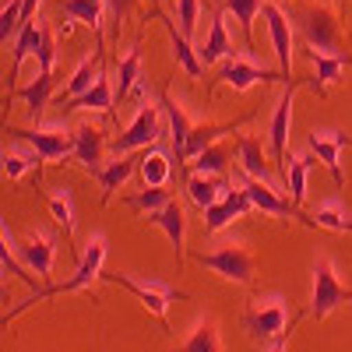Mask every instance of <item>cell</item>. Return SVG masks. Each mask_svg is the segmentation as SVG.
<instances>
[{"instance_id":"43","label":"cell","mask_w":352,"mask_h":352,"mask_svg":"<svg viewBox=\"0 0 352 352\" xmlns=\"http://www.w3.org/2000/svg\"><path fill=\"white\" fill-rule=\"evenodd\" d=\"M43 155H8L4 152V173H8V180H18L21 173H28L32 166H39Z\"/></svg>"},{"instance_id":"16","label":"cell","mask_w":352,"mask_h":352,"mask_svg":"<svg viewBox=\"0 0 352 352\" xmlns=\"http://www.w3.org/2000/svg\"><path fill=\"white\" fill-rule=\"evenodd\" d=\"M307 56H310V64H314V78H310V88L317 96H324L328 92V85H338L342 81V74H345V67H352V53H338V56H331V53H317V50H307Z\"/></svg>"},{"instance_id":"25","label":"cell","mask_w":352,"mask_h":352,"mask_svg":"<svg viewBox=\"0 0 352 352\" xmlns=\"http://www.w3.org/2000/svg\"><path fill=\"white\" fill-rule=\"evenodd\" d=\"M113 106H116V85L106 78V74H99V81L88 88L85 96H78V99H67L64 102V113H71V109H99V113H113Z\"/></svg>"},{"instance_id":"30","label":"cell","mask_w":352,"mask_h":352,"mask_svg":"<svg viewBox=\"0 0 352 352\" xmlns=\"http://www.w3.org/2000/svg\"><path fill=\"white\" fill-rule=\"evenodd\" d=\"M236 159H240V169L250 180H268V155H264L257 138H247V134L236 138Z\"/></svg>"},{"instance_id":"27","label":"cell","mask_w":352,"mask_h":352,"mask_svg":"<svg viewBox=\"0 0 352 352\" xmlns=\"http://www.w3.org/2000/svg\"><path fill=\"white\" fill-rule=\"evenodd\" d=\"M56 11H60L64 18H71V21H81V25H88L96 36H102V14H106V0H60V4H56Z\"/></svg>"},{"instance_id":"14","label":"cell","mask_w":352,"mask_h":352,"mask_svg":"<svg viewBox=\"0 0 352 352\" xmlns=\"http://www.w3.org/2000/svg\"><path fill=\"white\" fill-rule=\"evenodd\" d=\"M250 208H254V201L247 197V190H243V187H229L226 197L204 212V229H208V232H219V229H226L232 219L247 215Z\"/></svg>"},{"instance_id":"37","label":"cell","mask_w":352,"mask_h":352,"mask_svg":"<svg viewBox=\"0 0 352 352\" xmlns=\"http://www.w3.org/2000/svg\"><path fill=\"white\" fill-rule=\"evenodd\" d=\"M229 166V144H208L197 159H190V173H226Z\"/></svg>"},{"instance_id":"6","label":"cell","mask_w":352,"mask_h":352,"mask_svg":"<svg viewBox=\"0 0 352 352\" xmlns=\"http://www.w3.org/2000/svg\"><path fill=\"white\" fill-rule=\"evenodd\" d=\"M352 300V289L338 282L335 275V264L328 257H320L314 264V296H310V317L317 320H324L331 310H338L342 303Z\"/></svg>"},{"instance_id":"44","label":"cell","mask_w":352,"mask_h":352,"mask_svg":"<svg viewBox=\"0 0 352 352\" xmlns=\"http://www.w3.org/2000/svg\"><path fill=\"white\" fill-rule=\"evenodd\" d=\"M131 8H134V0H106V14H109V25H113V36H120V25L131 14Z\"/></svg>"},{"instance_id":"32","label":"cell","mask_w":352,"mask_h":352,"mask_svg":"<svg viewBox=\"0 0 352 352\" xmlns=\"http://www.w3.org/2000/svg\"><path fill=\"white\" fill-rule=\"evenodd\" d=\"M173 352H222V345H219V324H215V317H212V314H204V317L197 320V328L190 331L187 345L173 349Z\"/></svg>"},{"instance_id":"17","label":"cell","mask_w":352,"mask_h":352,"mask_svg":"<svg viewBox=\"0 0 352 352\" xmlns=\"http://www.w3.org/2000/svg\"><path fill=\"white\" fill-rule=\"evenodd\" d=\"M102 152H106V141H102V131L92 127V124H81L74 131V152H71V162L85 166L88 173H99L102 169Z\"/></svg>"},{"instance_id":"2","label":"cell","mask_w":352,"mask_h":352,"mask_svg":"<svg viewBox=\"0 0 352 352\" xmlns=\"http://www.w3.org/2000/svg\"><path fill=\"white\" fill-rule=\"evenodd\" d=\"M296 21H300V36L307 43V50H317V53H345L342 50V32H338V21L335 14L328 11V4L320 8H300L296 11Z\"/></svg>"},{"instance_id":"36","label":"cell","mask_w":352,"mask_h":352,"mask_svg":"<svg viewBox=\"0 0 352 352\" xmlns=\"http://www.w3.org/2000/svg\"><path fill=\"white\" fill-rule=\"evenodd\" d=\"M46 204H50V215L56 219V226L64 229V236H67V243H71V240H74V208H71V197H67V190H64V187L50 190Z\"/></svg>"},{"instance_id":"18","label":"cell","mask_w":352,"mask_h":352,"mask_svg":"<svg viewBox=\"0 0 352 352\" xmlns=\"http://www.w3.org/2000/svg\"><path fill=\"white\" fill-rule=\"evenodd\" d=\"M184 190H187V197H190L194 208L208 212L212 204H219V201L226 197L229 184H226V176H222V173H190Z\"/></svg>"},{"instance_id":"39","label":"cell","mask_w":352,"mask_h":352,"mask_svg":"<svg viewBox=\"0 0 352 352\" xmlns=\"http://www.w3.org/2000/svg\"><path fill=\"white\" fill-rule=\"evenodd\" d=\"M310 226H317V229H335V232H352V219L342 215L338 201H328L324 208H317V215H310Z\"/></svg>"},{"instance_id":"28","label":"cell","mask_w":352,"mask_h":352,"mask_svg":"<svg viewBox=\"0 0 352 352\" xmlns=\"http://www.w3.org/2000/svg\"><path fill=\"white\" fill-rule=\"evenodd\" d=\"M99 74H102V46H99L92 56H85V60L78 64V71L67 78V88H64V102H67V99H78V96H85L88 88H92V85L99 81Z\"/></svg>"},{"instance_id":"21","label":"cell","mask_w":352,"mask_h":352,"mask_svg":"<svg viewBox=\"0 0 352 352\" xmlns=\"http://www.w3.org/2000/svg\"><path fill=\"white\" fill-rule=\"evenodd\" d=\"M250 120V116H243V120H232V124H197L194 131H190V138H187V144H184V155H180V162H190V159H197L208 144H215L222 134H236L243 124Z\"/></svg>"},{"instance_id":"33","label":"cell","mask_w":352,"mask_h":352,"mask_svg":"<svg viewBox=\"0 0 352 352\" xmlns=\"http://www.w3.org/2000/svg\"><path fill=\"white\" fill-rule=\"evenodd\" d=\"M138 173H141V184L144 187H166L169 184V155L159 152V148H148V152L141 155Z\"/></svg>"},{"instance_id":"40","label":"cell","mask_w":352,"mask_h":352,"mask_svg":"<svg viewBox=\"0 0 352 352\" xmlns=\"http://www.w3.org/2000/svg\"><path fill=\"white\" fill-rule=\"evenodd\" d=\"M21 11H25V0H11V4L0 11V43H14L18 28H21Z\"/></svg>"},{"instance_id":"11","label":"cell","mask_w":352,"mask_h":352,"mask_svg":"<svg viewBox=\"0 0 352 352\" xmlns=\"http://www.w3.org/2000/svg\"><path fill=\"white\" fill-rule=\"evenodd\" d=\"M349 144V134L345 131H314L310 134V152L317 155V162H324V169L331 173V180L335 187L345 184V176H342V148Z\"/></svg>"},{"instance_id":"41","label":"cell","mask_w":352,"mask_h":352,"mask_svg":"<svg viewBox=\"0 0 352 352\" xmlns=\"http://www.w3.org/2000/svg\"><path fill=\"white\" fill-rule=\"evenodd\" d=\"M201 18V0H176V21H180V32L190 39Z\"/></svg>"},{"instance_id":"12","label":"cell","mask_w":352,"mask_h":352,"mask_svg":"<svg viewBox=\"0 0 352 352\" xmlns=\"http://www.w3.org/2000/svg\"><path fill=\"white\" fill-rule=\"evenodd\" d=\"M219 81L222 85H232V92H247L257 81H285L282 71H268V67H257V64H247V60H236L229 56L222 60V71H219Z\"/></svg>"},{"instance_id":"31","label":"cell","mask_w":352,"mask_h":352,"mask_svg":"<svg viewBox=\"0 0 352 352\" xmlns=\"http://www.w3.org/2000/svg\"><path fill=\"white\" fill-rule=\"evenodd\" d=\"M162 109H166V116H169V134H173V155H176V162H180V155H184V144H187V138H190V131H194V124L187 120V113L176 106L173 99H169V92H162Z\"/></svg>"},{"instance_id":"23","label":"cell","mask_w":352,"mask_h":352,"mask_svg":"<svg viewBox=\"0 0 352 352\" xmlns=\"http://www.w3.org/2000/svg\"><path fill=\"white\" fill-rule=\"evenodd\" d=\"M53 92H56V71H50V74H36V81L32 85H21V88H14L11 92V99H25L28 102V113L36 116H43V109L50 106V99H53Z\"/></svg>"},{"instance_id":"26","label":"cell","mask_w":352,"mask_h":352,"mask_svg":"<svg viewBox=\"0 0 352 352\" xmlns=\"http://www.w3.org/2000/svg\"><path fill=\"white\" fill-rule=\"evenodd\" d=\"M138 85H141V36L134 39L131 53L116 60V99L124 102L127 96H134Z\"/></svg>"},{"instance_id":"19","label":"cell","mask_w":352,"mask_h":352,"mask_svg":"<svg viewBox=\"0 0 352 352\" xmlns=\"http://www.w3.org/2000/svg\"><path fill=\"white\" fill-rule=\"evenodd\" d=\"M148 226H159L166 236H169V243H173V250H176V268H184V236H187V219H184V208H180V201H169L166 208H159V212H152L148 215Z\"/></svg>"},{"instance_id":"3","label":"cell","mask_w":352,"mask_h":352,"mask_svg":"<svg viewBox=\"0 0 352 352\" xmlns=\"http://www.w3.org/2000/svg\"><path fill=\"white\" fill-rule=\"evenodd\" d=\"M194 261L201 264V268L215 272L219 278L240 282V285H250L254 282V272H257L254 254L247 247H240V243H226V247H219L212 254H194Z\"/></svg>"},{"instance_id":"10","label":"cell","mask_w":352,"mask_h":352,"mask_svg":"<svg viewBox=\"0 0 352 352\" xmlns=\"http://www.w3.org/2000/svg\"><path fill=\"white\" fill-rule=\"evenodd\" d=\"M261 14H264V21H268V36H272V46H275V56H278V71L289 81V71H292V28H289V18L278 4H272V0H264Z\"/></svg>"},{"instance_id":"45","label":"cell","mask_w":352,"mask_h":352,"mask_svg":"<svg viewBox=\"0 0 352 352\" xmlns=\"http://www.w3.org/2000/svg\"><path fill=\"white\" fill-rule=\"evenodd\" d=\"M272 352H285V335H282V338H275V349H272Z\"/></svg>"},{"instance_id":"35","label":"cell","mask_w":352,"mask_h":352,"mask_svg":"<svg viewBox=\"0 0 352 352\" xmlns=\"http://www.w3.org/2000/svg\"><path fill=\"white\" fill-rule=\"evenodd\" d=\"M314 169V155H292L289 159V184H285V190H289V201L296 204H303V197H307V173Z\"/></svg>"},{"instance_id":"13","label":"cell","mask_w":352,"mask_h":352,"mask_svg":"<svg viewBox=\"0 0 352 352\" xmlns=\"http://www.w3.org/2000/svg\"><path fill=\"white\" fill-rule=\"evenodd\" d=\"M243 190H247V197L254 201V208H257V212H264V215H285V219H303V222L310 226V215H303L292 201L278 197V190H272L268 180H250V176H247Z\"/></svg>"},{"instance_id":"5","label":"cell","mask_w":352,"mask_h":352,"mask_svg":"<svg viewBox=\"0 0 352 352\" xmlns=\"http://www.w3.org/2000/svg\"><path fill=\"white\" fill-rule=\"evenodd\" d=\"M162 134H166V127H162V102L159 106L155 102H141V109L131 120V127L124 134H116L113 155H131L138 148H148V144H155Z\"/></svg>"},{"instance_id":"38","label":"cell","mask_w":352,"mask_h":352,"mask_svg":"<svg viewBox=\"0 0 352 352\" xmlns=\"http://www.w3.org/2000/svg\"><path fill=\"white\" fill-rule=\"evenodd\" d=\"M169 201H173V194H169L166 187H144L141 194L127 197V204H131V208H134V212H144V215H152V212L166 208Z\"/></svg>"},{"instance_id":"42","label":"cell","mask_w":352,"mask_h":352,"mask_svg":"<svg viewBox=\"0 0 352 352\" xmlns=\"http://www.w3.org/2000/svg\"><path fill=\"white\" fill-rule=\"evenodd\" d=\"M36 64H39L43 74H50L53 64H56V39H53V32H50L46 25H43V46H39V53H36Z\"/></svg>"},{"instance_id":"20","label":"cell","mask_w":352,"mask_h":352,"mask_svg":"<svg viewBox=\"0 0 352 352\" xmlns=\"http://www.w3.org/2000/svg\"><path fill=\"white\" fill-rule=\"evenodd\" d=\"M155 18L166 25V32H169V43H173V56H176V64H180L184 71H187V78L190 81H201L204 78V64H201V56H197V50L190 46V39L176 28V21L166 14V11H159L155 8Z\"/></svg>"},{"instance_id":"29","label":"cell","mask_w":352,"mask_h":352,"mask_svg":"<svg viewBox=\"0 0 352 352\" xmlns=\"http://www.w3.org/2000/svg\"><path fill=\"white\" fill-rule=\"evenodd\" d=\"M39 46H43V25H36V21H25V25L18 28L14 43H11V53H14L11 78H18V74H21V64L28 60V56H36V53H39Z\"/></svg>"},{"instance_id":"15","label":"cell","mask_w":352,"mask_h":352,"mask_svg":"<svg viewBox=\"0 0 352 352\" xmlns=\"http://www.w3.org/2000/svg\"><path fill=\"white\" fill-rule=\"evenodd\" d=\"M18 254H21V261H25L39 278H50V275H53V261H56V240H53V236L28 232V236L18 243Z\"/></svg>"},{"instance_id":"1","label":"cell","mask_w":352,"mask_h":352,"mask_svg":"<svg viewBox=\"0 0 352 352\" xmlns=\"http://www.w3.org/2000/svg\"><path fill=\"white\" fill-rule=\"evenodd\" d=\"M102 261H106V236H96L92 243L85 247V254H81V261H78V268H74V278H67V282H60V285L36 289L28 303H39V300H50V296H64V292H81V289H88V285H92V282L102 275ZM28 303H21L18 310H11V314H8V320H11V317H18Z\"/></svg>"},{"instance_id":"8","label":"cell","mask_w":352,"mask_h":352,"mask_svg":"<svg viewBox=\"0 0 352 352\" xmlns=\"http://www.w3.org/2000/svg\"><path fill=\"white\" fill-rule=\"evenodd\" d=\"M8 134H14L18 141H25L36 155L56 162V159H71L74 152V134H67L64 127H36V131H21V127H8Z\"/></svg>"},{"instance_id":"9","label":"cell","mask_w":352,"mask_h":352,"mask_svg":"<svg viewBox=\"0 0 352 352\" xmlns=\"http://www.w3.org/2000/svg\"><path fill=\"white\" fill-rule=\"evenodd\" d=\"M243 324H247V331H250L257 342H275V338H282V335H285V303L275 296V300H268V303L247 310V314H243Z\"/></svg>"},{"instance_id":"24","label":"cell","mask_w":352,"mask_h":352,"mask_svg":"<svg viewBox=\"0 0 352 352\" xmlns=\"http://www.w3.org/2000/svg\"><path fill=\"white\" fill-rule=\"evenodd\" d=\"M141 166V159H131V155H116L109 166H102L99 173H96V180H99V190H102V204H109V197L120 190L131 176H134V169Z\"/></svg>"},{"instance_id":"7","label":"cell","mask_w":352,"mask_h":352,"mask_svg":"<svg viewBox=\"0 0 352 352\" xmlns=\"http://www.w3.org/2000/svg\"><path fill=\"white\" fill-rule=\"evenodd\" d=\"M292 99H296V81L285 85V92L272 113L268 124V141H272V155H275V169L282 176V187L289 184V159H285V144H289V127H292Z\"/></svg>"},{"instance_id":"4","label":"cell","mask_w":352,"mask_h":352,"mask_svg":"<svg viewBox=\"0 0 352 352\" xmlns=\"http://www.w3.org/2000/svg\"><path fill=\"white\" fill-rule=\"evenodd\" d=\"M102 282H109V285H120V289H127L131 296H138L141 300V307L148 310L159 324H162V331H169V324H166V310H169V303L173 300H187L180 289H173V285H148V282H138V278H131V275H124V272H113V275H99Z\"/></svg>"},{"instance_id":"22","label":"cell","mask_w":352,"mask_h":352,"mask_svg":"<svg viewBox=\"0 0 352 352\" xmlns=\"http://www.w3.org/2000/svg\"><path fill=\"white\" fill-rule=\"evenodd\" d=\"M197 56H201L204 67L222 64V60H229V56H232V39H229V32H226V14H222V11L212 18V32H208V39L197 46Z\"/></svg>"},{"instance_id":"34","label":"cell","mask_w":352,"mask_h":352,"mask_svg":"<svg viewBox=\"0 0 352 352\" xmlns=\"http://www.w3.org/2000/svg\"><path fill=\"white\" fill-rule=\"evenodd\" d=\"M261 8L264 0H226V14H232V21L243 28L247 50H254V18L261 14Z\"/></svg>"},{"instance_id":"46","label":"cell","mask_w":352,"mask_h":352,"mask_svg":"<svg viewBox=\"0 0 352 352\" xmlns=\"http://www.w3.org/2000/svg\"><path fill=\"white\" fill-rule=\"evenodd\" d=\"M324 4H328V0H324Z\"/></svg>"}]
</instances>
